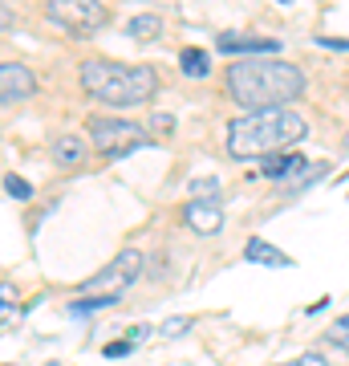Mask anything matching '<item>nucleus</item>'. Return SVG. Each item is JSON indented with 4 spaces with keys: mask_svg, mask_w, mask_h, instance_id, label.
Masks as SVG:
<instances>
[{
    "mask_svg": "<svg viewBox=\"0 0 349 366\" xmlns=\"http://www.w3.org/2000/svg\"><path fill=\"white\" fill-rule=\"evenodd\" d=\"M81 86L106 106H143L158 94V74L151 66H122V61L90 57L81 61Z\"/></svg>",
    "mask_w": 349,
    "mask_h": 366,
    "instance_id": "3",
    "label": "nucleus"
},
{
    "mask_svg": "<svg viewBox=\"0 0 349 366\" xmlns=\"http://www.w3.org/2000/svg\"><path fill=\"white\" fill-rule=\"evenodd\" d=\"M309 134V122L293 106H264L252 114L236 118L228 127V155L232 159H264L285 147L300 143Z\"/></svg>",
    "mask_w": 349,
    "mask_h": 366,
    "instance_id": "1",
    "label": "nucleus"
},
{
    "mask_svg": "<svg viewBox=\"0 0 349 366\" xmlns=\"http://www.w3.org/2000/svg\"><path fill=\"white\" fill-rule=\"evenodd\" d=\"M90 139L106 159H126V155H134L138 147L151 143L146 127L130 122V118H110V114H93L90 118Z\"/></svg>",
    "mask_w": 349,
    "mask_h": 366,
    "instance_id": "4",
    "label": "nucleus"
},
{
    "mask_svg": "<svg viewBox=\"0 0 349 366\" xmlns=\"http://www.w3.org/2000/svg\"><path fill=\"white\" fill-rule=\"evenodd\" d=\"M16 21H21V16H16L13 9H9V4H0V33H13Z\"/></svg>",
    "mask_w": 349,
    "mask_h": 366,
    "instance_id": "22",
    "label": "nucleus"
},
{
    "mask_svg": "<svg viewBox=\"0 0 349 366\" xmlns=\"http://www.w3.org/2000/svg\"><path fill=\"white\" fill-rule=\"evenodd\" d=\"M300 171H305V155H297V151L264 155V175H268L272 183H288L293 175H300Z\"/></svg>",
    "mask_w": 349,
    "mask_h": 366,
    "instance_id": "10",
    "label": "nucleus"
},
{
    "mask_svg": "<svg viewBox=\"0 0 349 366\" xmlns=\"http://www.w3.org/2000/svg\"><path fill=\"white\" fill-rule=\"evenodd\" d=\"M183 224L199 236H216L223 228V208L216 199H191V204L183 208Z\"/></svg>",
    "mask_w": 349,
    "mask_h": 366,
    "instance_id": "8",
    "label": "nucleus"
},
{
    "mask_svg": "<svg viewBox=\"0 0 349 366\" xmlns=\"http://www.w3.org/2000/svg\"><path fill=\"white\" fill-rule=\"evenodd\" d=\"M179 66L187 78H207L211 74V57H207L203 49H183L179 53Z\"/></svg>",
    "mask_w": 349,
    "mask_h": 366,
    "instance_id": "15",
    "label": "nucleus"
},
{
    "mask_svg": "<svg viewBox=\"0 0 349 366\" xmlns=\"http://www.w3.org/2000/svg\"><path fill=\"white\" fill-rule=\"evenodd\" d=\"M305 74L276 57H256V61H236L228 69V94L244 110H264V106H293L305 94Z\"/></svg>",
    "mask_w": 349,
    "mask_h": 366,
    "instance_id": "2",
    "label": "nucleus"
},
{
    "mask_svg": "<svg viewBox=\"0 0 349 366\" xmlns=\"http://www.w3.org/2000/svg\"><path fill=\"white\" fill-rule=\"evenodd\" d=\"M220 196H223L220 179H195L191 183V199H216L220 204Z\"/></svg>",
    "mask_w": 349,
    "mask_h": 366,
    "instance_id": "16",
    "label": "nucleus"
},
{
    "mask_svg": "<svg viewBox=\"0 0 349 366\" xmlns=\"http://www.w3.org/2000/svg\"><path fill=\"white\" fill-rule=\"evenodd\" d=\"M244 261H252V264H272V269H288V264H293V257H288V252H280L276 244H268V240L252 236V240L244 244Z\"/></svg>",
    "mask_w": 349,
    "mask_h": 366,
    "instance_id": "11",
    "label": "nucleus"
},
{
    "mask_svg": "<svg viewBox=\"0 0 349 366\" xmlns=\"http://www.w3.org/2000/svg\"><path fill=\"white\" fill-rule=\"evenodd\" d=\"M130 350H134V346H130L126 338H118V342H110V346H102V354H106V358H126Z\"/></svg>",
    "mask_w": 349,
    "mask_h": 366,
    "instance_id": "20",
    "label": "nucleus"
},
{
    "mask_svg": "<svg viewBox=\"0 0 349 366\" xmlns=\"http://www.w3.org/2000/svg\"><path fill=\"white\" fill-rule=\"evenodd\" d=\"M138 277H143V252L138 249H122L102 273H93L90 281L81 285V293H122V289L134 285Z\"/></svg>",
    "mask_w": 349,
    "mask_h": 366,
    "instance_id": "6",
    "label": "nucleus"
},
{
    "mask_svg": "<svg viewBox=\"0 0 349 366\" xmlns=\"http://www.w3.org/2000/svg\"><path fill=\"white\" fill-rule=\"evenodd\" d=\"M337 330H349V314H345V317H337Z\"/></svg>",
    "mask_w": 349,
    "mask_h": 366,
    "instance_id": "25",
    "label": "nucleus"
},
{
    "mask_svg": "<svg viewBox=\"0 0 349 366\" xmlns=\"http://www.w3.org/2000/svg\"><path fill=\"white\" fill-rule=\"evenodd\" d=\"M53 163H57V167H81V163H86V143H81L78 134L53 139Z\"/></svg>",
    "mask_w": 349,
    "mask_h": 366,
    "instance_id": "12",
    "label": "nucleus"
},
{
    "mask_svg": "<svg viewBox=\"0 0 349 366\" xmlns=\"http://www.w3.org/2000/svg\"><path fill=\"white\" fill-rule=\"evenodd\" d=\"M187 330H191V317H167V322L158 326V334H163V338H179Z\"/></svg>",
    "mask_w": 349,
    "mask_h": 366,
    "instance_id": "18",
    "label": "nucleus"
},
{
    "mask_svg": "<svg viewBox=\"0 0 349 366\" xmlns=\"http://www.w3.org/2000/svg\"><path fill=\"white\" fill-rule=\"evenodd\" d=\"M13 305H16V285L13 281H0V317H9Z\"/></svg>",
    "mask_w": 349,
    "mask_h": 366,
    "instance_id": "19",
    "label": "nucleus"
},
{
    "mask_svg": "<svg viewBox=\"0 0 349 366\" xmlns=\"http://www.w3.org/2000/svg\"><path fill=\"white\" fill-rule=\"evenodd\" d=\"M325 49H349V37H321Z\"/></svg>",
    "mask_w": 349,
    "mask_h": 366,
    "instance_id": "24",
    "label": "nucleus"
},
{
    "mask_svg": "<svg viewBox=\"0 0 349 366\" xmlns=\"http://www.w3.org/2000/svg\"><path fill=\"white\" fill-rule=\"evenodd\" d=\"M114 301H118V293H81L78 301L65 305V314L69 317H86V314H98V310H110Z\"/></svg>",
    "mask_w": 349,
    "mask_h": 366,
    "instance_id": "13",
    "label": "nucleus"
},
{
    "mask_svg": "<svg viewBox=\"0 0 349 366\" xmlns=\"http://www.w3.org/2000/svg\"><path fill=\"white\" fill-rule=\"evenodd\" d=\"M220 53H280L276 37H244V33H220Z\"/></svg>",
    "mask_w": 349,
    "mask_h": 366,
    "instance_id": "9",
    "label": "nucleus"
},
{
    "mask_svg": "<svg viewBox=\"0 0 349 366\" xmlns=\"http://www.w3.org/2000/svg\"><path fill=\"white\" fill-rule=\"evenodd\" d=\"M41 90L37 74L21 61H0V102H25Z\"/></svg>",
    "mask_w": 349,
    "mask_h": 366,
    "instance_id": "7",
    "label": "nucleus"
},
{
    "mask_svg": "<svg viewBox=\"0 0 349 366\" xmlns=\"http://www.w3.org/2000/svg\"><path fill=\"white\" fill-rule=\"evenodd\" d=\"M4 192L13 199H33V183H29L25 175H9V179H4Z\"/></svg>",
    "mask_w": 349,
    "mask_h": 366,
    "instance_id": "17",
    "label": "nucleus"
},
{
    "mask_svg": "<svg viewBox=\"0 0 349 366\" xmlns=\"http://www.w3.org/2000/svg\"><path fill=\"white\" fill-rule=\"evenodd\" d=\"M280 4H293V0H280Z\"/></svg>",
    "mask_w": 349,
    "mask_h": 366,
    "instance_id": "27",
    "label": "nucleus"
},
{
    "mask_svg": "<svg viewBox=\"0 0 349 366\" xmlns=\"http://www.w3.org/2000/svg\"><path fill=\"white\" fill-rule=\"evenodd\" d=\"M146 338H151V326H146V322H134V326L126 330V342H130V346H134V342H146Z\"/></svg>",
    "mask_w": 349,
    "mask_h": 366,
    "instance_id": "21",
    "label": "nucleus"
},
{
    "mask_svg": "<svg viewBox=\"0 0 349 366\" xmlns=\"http://www.w3.org/2000/svg\"><path fill=\"white\" fill-rule=\"evenodd\" d=\"M158 33H163V21L155 13H134L126 21V37H134V41H155Z\"/></svg>",
    "mask_w": 349,
    "mask_h": 366,
    "instance_id": "14",
    "label": "nucleus"
},
{
    "mask_svg": "<svg viewBox=\"0 0 349 366\" xmlns=\"http://www.w3.org/2000/svg\"><path fill=\"white\" fill-rule=\"evenodd\" d=\"M297 366H329V358H325V354H300Z\"/></svg>",
    "mask_w": 349,
    "mask_h": 366,
    "instance_id": "23",
    "label": "nucleus"
},
{
    "mask_svg": "<svg viewBox=\"0 0 349 366\" xmlns=\"http://www.w3.org/2000/svg\"><path fill=\"white\" fill-rule=\"evenodd\" d=\"M276 366H297V362H276Z\"/></svg>",
    "mask_w": 349,
    "mask_h": 366,
    "instance_id": "26",
    "label": "nucleus"
},
{
    "mask_svg": "<svg viewBox=\"0 0 349 366\" xmlns=\"http://www.w3.org/2000/svg\"><path fill=\"white\" fill-rule=\"evenodd\" d=\"M45 13L57 29L74 33V37H93L110 25V9L102 0H49Z\"/></svg>",
    "mask_w": 349,
    "mask_h": 366,
    "instance_id": "5",
    "label": "nucleus"
}]
</instances>
